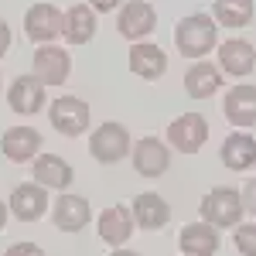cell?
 <instances>
[{"label": "cell", "instance_id": "obj_5", "mask_svg": "<svg viewBox=\"0 0 256 256\" xmlns=\"http://www.w3.org/2000/svg\"><path fill=\"white\" fill-rule=\"evenodd\" d=\"M48 120H52V126L58 134L79 137L82 130H89V106L79 96H62L48 106Z\"/></svg>", "mask_w": 256, "mask_h": 256}, {"label": "cell", "instance_id": "obj_1", "mask_svg": "<svg viewBox=\"0 0 256 256\" xmlns=\"http://www.w3.org/2000/svg\"><path fill=\"white\" fill-rule=\"evenodd\" d=\"M218 41V28L208 14H192V18L178 20L174 28V44L184 58H205Z\"/></svg>", "mask_w": 256, "mask_h": 256}, {"label": "cell", "instance_id": "obj_26", "mask_svg": "<svg viewBox=\"0 0 256 256\" xmlns=\"http://www.w3.org/2000/svg\"><path fill=\"white\" fill-rule=\"evenodd\" d=\"M239 198H242V212H253L256 216V178H250V181L242 184Z\"/></svg>", "mask_w": 256, "mask_h": 256}, {"label": "cell", "instance_id": "obj_17", "mask_svg": "<svg viewBox=\"0 0 256 256\" xmlns=\"http://www.w3.org/2000/svg\"><path fill=\"white\" fill-rule=\"evenodd\" d=\"M130 212H134V222H137L140 229H164L168 222H171V205L164 202L160 195L154 192H144V195L134 198V205H130Z\"/></svg>", "mask_w": 256, "mask_h": 256}, {"label": "cell", "instance_id": "obj_22", "mask_svg": "<svg viewBox=\"0 0 256 256\" xmlns=\"http://www.w3.org/2000/svg\"><path fill=\"white\" fill-rule=\"evenodd\" d=\"M218 158H222V164L229 171H250L256 164V140L250 134H229Z\"/></svg>", "mask_w": 256, "mask_h": 256}, {"label": "cell", "instance_id": "obj_11", "mask_svg": "<svg viewBox=\"0 0 256 256\" xmlns=\"http://www.w3.org/2000/svg\"><path fill=\"white\" fill-rule=\"evenodd\" d=\"M222 110H226V120H229L232 126H242V130L256 126V86H250V82L232 86V89L226 92Z\"/></svg>", "mask_w": 256, "mask_h": 256}, {"label": "cell", "instance_id": "obj_18", "mask_svg": "<svg viewBox=\"0 0 256 256\" xmlns=\"http://www.w3.org/2000/svg\"><path fill=\"white\" fill-rule=\"evenodd\" d=\"M134 212L126 208V205H113V208H106L102 216H99V239L106 242V246H123L126 239L134 236Z\"/></svg>", "mask_w": 256, "mask_h": 256}, {"label": "cell", "instance_id": "obj_16", "mask_svg": "<svg viewBox=\"0 0 256 256\" xmlns=\"http://www.w3.org/2000/svg\"><path fill=\"white\" fill-rule=\"evenodd\" d=\"M256 65V48L242 38H229L218 44V68L226 76H250Z\"/></svg>", "mask_w": 256, "mask_h": 256}, {"label": "cell", "instance_id": "obj_20", "mask_svg": "<svg viewBox=\"0 0 256 256\" xmlns=\"http://www.w3.org/2000/svg\"><path fill=\"white\" fill-rule=\"evenodd\" d=\"M72 164L58 154H41L34 158V181H38L41 188H55V192H65L68 184H72Z\"/></svg>", "mask_w": 256, "mask_h": 256}, {"label": "cell", "instance_id": "obj_25", "mask_svg": "<svg viewBox=\"0 0 256 256\" xmlns=\"http://www.w3.org/2000/svg\"><path fill=\"white\" fill-rule=\"evenodd\" d=\"M232 242H236L239 256H256V222H250V226H236Z\"/></svg>", "mask_w": 256, "mask_h": 256}, {"label": "cell", "instance_id": "obj_10", "mask_svg": "<svg viewBox=\"0 0 256 256\" xmlns=\"http://www.w3.org/2000/svg\"><path fill=\"white\" fill-rule=\"evenodd\" d=\"M7 208H10L14 218H20V222H38V218L48 212V188H41L38 181H34V184H18V188L10 192Z\"/></svg>", "mask_w": 256, "mask_h": 256}, {"label": "cell", "instance_id": "obj_4", "mask_svg": "<svg viewBox=\"0 0 256 256\" xmlns=\"http://www.w3.org/2000/svg\"><path fill=\"white\" fill-rule=\"evenodd\" d=\"M208 140V120L202 113H181L168 126V144L181 154H198Z\"/></svg>", "mask_w": 256, "mask_h": 256}, {"label": "cell", "instance_id": "obj_27", "mask_svg": "<svg viewBox=\"0 0 256 256\" xmlns=\"http://www.w3.org/2000/svg\"><path fill=\"white\" fill-rule=\"evenodd\" d=\"M4 256H44V250H41L38 242H14Z\"/></svg>", "mask_w": 256, "mask_h": 256}, {"label": "cell", "instance_id": "obj_19", "mask_svg": "<svg viewBox=\"0 0 256 256\" xmlns=\"http://www.w3.org/2000/svg\"><path fill=\"white\" fill-rule=\"evenodd\" d=\"M62 34L68 44H89L92 34H96V10L89 4H76L65 10V20H62Z\"/></svg>", "mask_w": 256, "mask_h": 256}, {"label": "cell", "instance_id": "obj_30", "mask_svg": "<svg viewBox=\"0 0 256 256\" xmlns=\"http://www.w3.org/2000/svg\"><path fill=\"white\" fill-rule=\"evenodd\" d=\"M7 212H10V208H7V205L0 202V232H4V226H7Z\"/></svg>", "mask_w": 256, "mask_h": 256}, {"label": "cell", "instance_id": "obj_31", "mask_svg": "<svg viewBox=\"0 0 256 256\" xmlns=\"http://www.w3.org/2000/svg\"><path fill=\"white\" fill-rule=\"evenodd\" d=\"M110 256H140V253H130V250H116V253H110Z\"/></svg>", "mask_w": 256, "mask_h": 256}, {"label": "cell", "instance_id": "obj_6", "mask_svg": "<svg viewBox=\"0 0 256 256\" xmlns=\"http://www.w3.org/2000/svg\"><path fill=\"white\" fill-rule=\"evenodd\" d=\"M62 20H65V14L55 4H31L24 14V34L38 44H48L62 34Z\"/></svg>", "mask_w": 256, "mask_h": 256}, {"label": "cell", "instance_id": "obj_8", "mask_svg": "<svg viewBox=\"0 0 256 256\" xmlns=\"http://www.w3.org/2000/svg\"><path fill=\"white\" fill-rule=\"evenodd\" d=\"M72 72V58L65 48H55V44H41L34 52V79L41 86H62Z\"/></svg>", "mask_w": 256, "mask_h": 256}, {"label": "cell", "instance_id": "obj_3", "mask_svg": "<svg viewBox=\"0 0 256 256\" xmlns=\"http://www.w3.org/2000/svg\"><path fill=\"white\" fill-rule=\"evenodd\" d=\"M89 150H92V158H96L99 164H116V160H123L130 154V134H126V126L106 120L99 130H92Z\"/></svg>", "mask_w": 256, "mask_h": 256}, {"label": "cell", "instance_id": "obj_7", "mask_svg": "<svg viewBox=\"0 0 256 256\" xmlns=\"http://www.w3.org/2000/svg\"><path fill=\"white\" fill-rule=\"evenodd\" d=\"M154 28H158V14H154V7H150L147 0H130V4H123V7H120L116 31L126 41H134V44H137V41L147 38Z\"/></svg>", "mask_w": 256, "mask_h": 256}, {"label": "cell", "instance_id": "obj_24", "mask_svg": "<svg viewBox=\"0 0 256 256\" xmlns=\"http://www.w3.org/2000/svg\"><path fill=\"white\" fill-rule=\"evenodd\" d=\"M212 14L226 28H246L253 20V0H216Z\"/></svg>", "mask_w": 256, "mask_h": 256}, {"label": "cell", "instance_id": "obj_21", "mask_svg": "<svg viewBox=\"0 0 256 256\" xmlns=\"http://www.w3.org/2000/svg\"><path fill=\"white\" fill-rule=\"evenodd\" d=\"M130 72L140 76V79L154 82L164 76V68H168V58H164V52H160L158 44H147V41H137L134 48H130Z\"/></svg>", "mask_w": 256, "mask_h": 256}, {"label": "cell", "instance_id": "obj_15", "mask_svg": "<svg viewBox=\"0 0 256 256\" xmlns=\"http://www.w3.org/2000/svg\"><path fill=\"white\" fill-rule=\"evenodd\" d=\"M52 218H55V226L62 232H82L89 226V218H92V208H89V202L82 195H58Z\"/></svg>", "mask_w": 256, "mask_h": 256}, {"label": "cell", "instance_id": "obj_12", "mask_svg": "<svg viewBox=\"0 0 256 256\" xmlns=\"http://www.w3.org/2000/svg\"><path fill=\"white\" fill-rule=\"evenodd\" d=\"M7 102H10V110L20 113V116H34L44 110V86H41L34 76H20V79L10 82V89H7Z\"/></svg>", "mask_w": 256, "mask_h": 256}, {"label": "cell", "instance_id": "obj_13", "mask_svg": "<svg viewBox=\"0 0 256 256\" xmlns=\"http://www.w3.org/2000/svg\"><path fill=\"white\" fill-rule=\"evenodd\" d=\"M0 150H4V158L14 160V164H28L31 158H38L41 134L31 130V126H10V130H4V137H0Z\"/></svg>", "mask_w": 256, "mask_h": 256}, {"label": "cell", "instance_id": "obj_23", "mask_svg": "<svg viewBox=\"0 0 256 256\" xmlns=\"http://www.w3.org/2000/svg\"><path fill=\"white\" fill-rule=\"evenodd\" d=\"M226 76H218L216 65H208V62H198L192 65L188 72H184V92L192 99H208L218 92V86H222Z\"/></svg>", "mask_w": 256, "mask_h": 256}, {"label": "cell", "instance_id": "obj_2", "mask_svg": "<svg viewBox=\"0 0 256 256\" xmlns=\"http://www.w3.org/2000/svg\"><path fill=\"white\" fill-rule=\"evenodd\" d=\"M202 222L216 226V229H236L242 218V198L236 188H212L198 205Z\"/></svg>", "mask_w": 256, "mask_h": 256}, {"label": "cell", "instance_id": "obj_14", "mask_svg": "<svg viewBox=\"0 0 256 256\" xmlns=\"http://www.w3.org/2000/svg\"><path fill=\"white\" fill-rule=\"evenodd\" d=\"M178 246L184 256H216L218 253V229L208 222H188L178 232Z\"/></svg>", "mask_w": 256, "mask_h": 256}, {"label": "cell", "instance_id": "obj_9", "mask_svg": "<svg viewBox=\"0 0 256 256\" xmlns=\"http://www.w3.org/2000/svg\"><path fill=\"white\" fill-rule=\"evenodd\" d=\"M130 160H134V171L144 178H160L171 168V154H168L164 140H158V137H140Z\"/></svg>", "mask_w": 256, "mask_h": 256}, {"label": "cell", "instance_id": "obj_29", "mask_svg": "<svg viewBox=\"0 0 256 256\" xmlns=\"http://www.w3.org/2000/svg\"><path fill=\"white\" fill-rule=\"evenodd\" d=\"M7 48H10V28H7V20H0V58L7 55Z\"/></svg>", "mask_w": 256, "mask_h": 256}, {"label": "cell", "instance_id": "obj_28", "mask_svg": "<svg viewBox=\"0 0 256 256\" xmlns=\"http://www.w3.org/2000/svg\"><path fill=\"white\" fill-rule=\"evenodd\" d=\"M123 0H89V7L92 10H102V14H110V10H116Z\"/></svg>", "mask_w": 256, "mask_h": 256}]
</instances>
